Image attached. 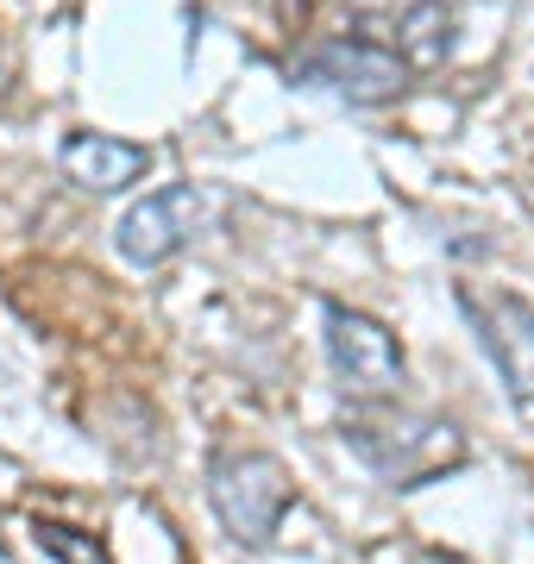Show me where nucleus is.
<instances>
[{"mask_svg":"<svg viewBox=\"0 0 534 564\" xmlns=\"http://www.w3.org/2000/svg\"><path fill=\"white\" fill-rule=\"evenodd\" d=\"M346 445L384 477L391 489H421L440 484L447 470L466 464V433L447 414H421V408H359L346 414Z\"/></svg>","mask_w":534,"mask_h":564,"instance_id":"obj_1","label":"nucleus"},{"mask_svg":"<svg viewBox=\"0 0 534 564\" xmlns=\"http://www.w3.org/2000/svg\"><path fill=\"white\" fill-rule=\"evenodd\" d=\"M207 502L239 545H270L296 502V484H289L284 458H270V452H214Z\"/></svg>","mask_w":534,"mask_h":564,"instance_id":"obj_2","label":"nucleus"},{"mask_svg":"<svg viewBox=\"0 0 534 564\" xmlns=\"http://www.w3.org/2000/svg\"><path fill=\"white\" fill-rule=\"evenodd\" d=\"M296 76L309 82V88H328V95L352 101V107H391L409 88L415 69L377 39H321L296 57Z\"/></svg>","mask_w":534,"mask_h":564,"instance_id":"obj_3","label":"nucleus"},{"mask_svg":"<svg viewBox=\"0 0 534 564\" xmlns=\"http://www.w3.org/2000/svg\"><path fill=\"white\" fill-rule=\"evenodd\" d=\"M328 364L340 389L359 395V402H391L403 389V339L359 307L328 302Z\"/></svg>","mask_w":534,"mask_h":564,"instance_id":"obj_4","label":"nucleus"},{"mask_svg":"<svg viewBox=\"0 0 534 564\" xmlns=\"http://www.w3.org/2000/svg\"><path fill=\"white\" fill-rule=\"evenodd\" d=\"M459 307H466V321L478 326V339H484V351H491L515 414L534 426V302H522V295H510V289H496V295L459 289Z\"/></svg>","mask_w":534,"mask_h":564,"instance_id":"obj_5","label":"nucleus"},{"mask_svg":"<svg viewBox=\"0 0 534 564\" xmlns=\"http://www.w3.org/2000/svg\"><path fill=\"white\" fill-rule=\"evenodd\" d=\"M202 220H207L202 188H195V182H170V188H158V195H145V202L126 207V220L114 226V245H120L126 263L158 270V263H170L177 251L195 245Z\"/></svg>","mask_w":534,"mask_h":564,"instance_id":"obj_6","label":"nucleus"},{"mask_svg":"<svg viewBox=\"0 0 534 564\" xmlns=\"http://www.w3.org/2000/svg\"><path fill=\"white\" fill-rule=\"evenodd\" d=\"M63 182H76L83 195H120L151 170V151L132 139H114V132H70L57 151Z\"/></svg>","mask_w":534,"mask_h":564,"instance_id":"obj_7","label":"nucleus"},{"mask_svg":"<svg viewBox=\"0 0 534 564\" xmlns=\"http://www.w3.org/2000/svg\"><path fill=\"white\" fill-rule=\"evenodd\" d=\"M452 32H459V20H452L447 0H415L409 13L396 20V57L409 63V69H440V63L452 57Z\"/></svg>","mask_w":534,"mask_h":564,"instance_id":"obj_8","label":"nucleus"},{"mask_svg":"<svg viewBox=\"0 0 534 564\" xmlns=\"http://www.w3.org/2000/svg\"><path fill=\"white\" fill-rule=\"evenodd\" d=\"M32 540H39L44 558H57V564H107V545L70 521H32Z\"/></svg>","mask_w":534,"mask_h":564,"instance_id":"obj_9","label":"nucleus"},{"mask_svg":"<svg viewBox=\"0 0 534 564\" xmlns=\"http://www.w3.org/2000/svg\"><path fill=\"white\" fill-rule=\"evenodd\" d=\"M0 88H7V51H0Z\"/></svg>","mask_w":534,"mask_h":564,"instance_id":"obj_10","label":"nucleus"}]
</instances>
